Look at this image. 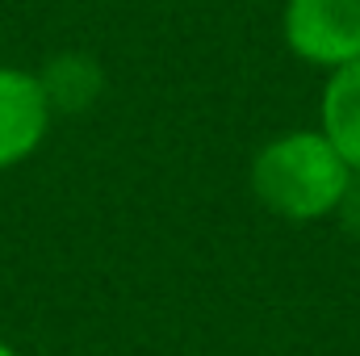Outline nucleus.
Returning <instances> with one entry per match:
<instances>
[{"mask_svg": "<svg viewBox=\"0 0 360 356\" xmlns=\"http://www.w3.org/2000/svg\"><path fill=\"white\" fill-rule=\"evenodd\" d=\"M46 109L51 101L42 92V80L0 68V168L25 160L38 147L46 130Z\"/></svg>", "mask_w": 360, "mask_h": 356, "instance_id": "obj_3", "label": "nucleus"}, {"mask_svg": "<svg viewBox=\"0 0 360 356\" xmlns=\"http://www.w3.org/2000/svg\"><path fill=\"white\" fill-rule=\"evenodd\" d=\"M0 356H13V352H8V348H4V344H0Z\"/></svg>", "mask_w": 360, "mask_h": 356, "instance_id": "obj_5", "label": "nucleus"}, {"mask_svg": "<svg viewBox=\"0 0 360 356\" xmlns=\"http://www.w3.org/2000/svg\"><path fill=\"white\" fill-rule=\"evenodd\" d=\"M352 168L323 134H285L269 143L252 168L256 197L285 218H319L340 205Z\"/></svg>", "mask_w": 360, "mask_h": 356, "instance_id": "obj_1", "label": "nucleus"}, {"mask_svg": "<svg viewBox=\"0 0 360 356\" xmlns=\"http://www.w3.org/2000/svg\"><path fill=\"white\" fill-rule=\"evenodd\" d=\"M285 38L310 63H352L360 59V0H289Z\"/></svg>", "mask_w": 360, "mask_h": 356, "instance_id": "obj_2", "label": "nucleus"}, {"mask_svg": "<svg viewBox=\"0 0 360 356\" xmlns=\"http://www.w3.org/2000/svg\"><path fill=\"white\" fill-rule=\"evenodd\" d=\"M323 139L360 172V59L344 63L323 92Z\"/></svg>", "mask_w": 360, "mask_h": 356, "instance_id": "obj_4", "label": "nucleus"}]
</instances>
